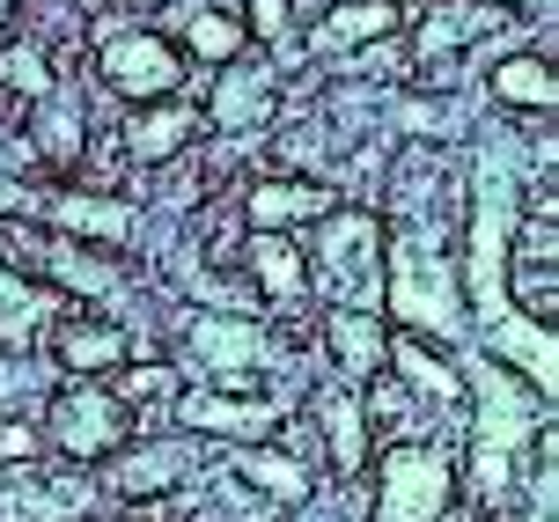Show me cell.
<instances>
[{
	"label": "cell",
	"mask_w": 559,
	"mask_h": 522,
	"mask_svg": "<svg viewBox=\"0 0 559 522\" xmlns=\"http://www.w3.org/2000/svg\"><path fill=\"white\" fill-rule=\"evenodd\" d=\"M251 29L258 37H287V0H251ZM243 29V37H251Z\"/></svg>",
	"instance_id": "cell-26"
},
{
	"label": "cell",
	"mask_w": 559,
	"mask_h": 522,
	"mask_svg": "<svg viewBox=\"0 0 559 522\" xmlns=\"http://www.w3.org/2000/svg\"><path fill=\"white\" fill-rule=\"evenodd\" d=\"M449 494H456V471H449L442 449H391L368 522H442Z\"/></svg>",
	"instance_id": "cell-3"
},
{
	"label": "cell",
	"mask_w": 559,
	"mask_h": 522,
	"mask_svg": "<svg viewBox=\"0 0 559 522\" xmlns=\"http://www.w3.org/2000/svg\"><path fill=\"white\" fill-rule=\"evenodd\" d=\"M29 147L45 155L52 169H74L82 163V147H88V110H82V96L74 88H45L37 96V126H29Z\"/></svg>",
	"instance_id": "cell-10"
},
{
	"label": "cell",
	"mask_w": 559,
	"mask_h": 522,
	"mask_svg": "<svg viewBox=\"0 0 559 522\" xmlns=\"http://www.w3.org/2000/svg\"><path fill=\"white\" fill-rule=\"evenodd\" d=\"M236 478H251V486H265L273 500H309V471L295 464V456H280V449H243L236 456Z\"/></svg>",
	"instance_id": "cell-20"
},
{
	"label": "cell",
	"mask_w": 559,
	"mask_h": 522,
	"mask_svg": "<svg viewBox=\"0 0 559 522\" xmlns=\"http://www.w3.org/2000/svg\"><path fill=\"white\" fill-rule=\"evenodd\" d=\"M397 29V8L391 0H338L324 15V37L332 45H368V37H391Z\"/></svg>",
	"instance_id": "cell-21"
},
{
	"label": "cell",
	"mask_w": 559,
	"mask_h": 522,
	"mask_svg": "<svg viewBox=\"0 0 559 522\" xmlns=\"http://www.w3.org/2000/svg\"><path fill=\"white\" fill-rule=\"evenodd\" d=\"M52 360L67 368V376H104V368H126L133 346H126V324L67 309V317L52 324Z\"/></svg>",
	"instance_id": "cell-6"
},
{
	"label": "cell",
	"mask_w": 559,
	"mask_h": 522,
	"mask_svg": "<svg viewBox=\"0 0 559 522\" xmlns=\"http://www.w3.org/2000/svg\"><path fill=\"white\" fill-rule=\"evenodd\" d=\"M192 339H199V354H206V368H214L222 383H236V376L258 368V331H228L222 317H199Z\"/></svg>",
	"instance_id": "cell-16"
},
{
	"label": "cell",
	"mask_w": 559,
	"mask_h": 522,
	"mask_svg": "<svg viewBox=\"0 0 559 522\" xmlns=\"http://www.w3.org/2000/svg\"><path fill=\"white\" fill-rule=\"evenodd\" d=\"M37 228H67V236H82L88 250H126L133 206H126V199H104V192H67V199H45V221H37Z\"/></svg>",
	"instance_id": "cell-8"
},
{
	"label": "cell",
	"mask_w": 559,
	"mask_h": 522,
	"mask_svg": "<svg viewBox=\"0 0 559 522\" xmlns=\"http://www.w3.org/2000/svg\"><path fill=\"white\" fill-rule=\"evenodd\" d=\"M185 45H192L199 59H243V23H228V15H214V8H199L192 23H185Z\"/></svg>",
	"instance_id": "cell-23"
},
{
	"label": "cell",
	"mask_w": 559,
	"mask_h": 522,
	"mask_svg": "<svg viewBox=\"0 0 559 522\" xmlns=\"http://www.w3.org/2000/svg\"><path fill=\"white\" fill-rule=\"evenodd\" d=\"M243 265H251V280L265 287V302H280V309H295L309 295L302 244H287V236H251V244H243Z\"/></svg>",
	"instance_id": "cell-12"
},
{
	"label": "cell",
	"mask_w": 559,
	"mask_h": 522,
	"mask_svg": "<svg viewBox=\"0 0 559 522\" xmlns=\"http://www.w3.org/2000/svg\"><path fill=\"white\" fill-rule=\"evenodd\" d=\"M96 74L126 96V104H163L169 88L185 82V59L169 37L155 29H104L96 37Z\"/></svg>",
	"instance_id": "cell-2"
},
{
	"label": "cell",
	"mask_w": 559,
	"mask_h": 522,
	"mask_svg": "<svg viewBox=\"0 0 559 522\" xmlns=\"http://www.w3.org/2000/svg\"><path fill=\"white\" fill-rule=\"evenodd\" d=\"M309 287H324L332 295V309H368V295H376V280H383V221L376 214H324V228H317V244H309L302 258Z\"/></svg>",
	"instance_id": "cell-1"
},
{
	"label": "cell",
	"mask_w": 559,
	"mask_h": 522,
	"mask_svg": "<svg viewBox=\"0 0 559 522\" xmlns=\"http://www.w3.org/2000/svg\"><path fill=\"white\" fill-rule=\"evenodd\" d=\"M338 214V192L332 185H295V177H265L243 192V221H251V236H280L287 221H324Z\"/></svg>",
	"instance_id": "cell-7"
},
{
	"label": "cell",
	"mask_w": 559,
	"mask_h": 522,
	"mask_svg": "<svg viewBox=\"0 0 559 522\" xmlns=\"http://www.w3.org/2000/svg\"><path fill=\"white\" fill-rule=\"evenodd\" d=\"M383 360H397V376H405L413 390H427V398H442V405L464 390V383H456V368H442V354H435V346H419L413 331H405V339H391V346H383Z\"/></svg>",
	"instance_id": "cell-18"
},
{
	"label": "cell",
	"mask_w": 559,
	"mask_h": 522,
	"mask_svg": "<svg viewBox=\"0 0 559 522\" xmlns=\"http://www.w3.org/2000/svg\"><path fill=\"white\" fill-rule=\"evenodd\" d=\"M324 339H332V354H338L346 376H376V368H383V331H376L368 309H332V317H324Z\"/></svg>",
	"instance_id": "cell-15"
},
{
	"label": "cell",
	"mask_w": 559,
	"mask_h": 522,
	"mask_svg": "<svg viewBox=\"0 0 559 522\" xmlns=\"http://www.w3.org/2000/svg\"><path fill=\"white\" fill-rule=\"evenodd\" d=\"M199 133L192 104H177V96H163V104H147L140 118H126L118 126V147L133 155V163H169V155H185Z\"/></svg>",
	"instance_id": "cell-9"
},
{
	"label": "cell",
	"mask_w": 559,
	"mask_h": 522,
	"mask_svg": "<svg viewBox=\"0 0 559 522\" xmlns=\"http://www.w3.org/2000/svg\"><path fill=\"white\" fill-rule=\"evenodd\" d=\"M317 419H324V435H332V464L338 471H361V456H368V413H361V398L332 390V398L317 405Z\"/></svg>",
	"instance_id": "cell-17"
},
{
	"label": "cell",
	"mask_w": 559,
	"mask_h": 522,
	"mask_svg": "<svg viewBox=\"0 0 559 522\" xmlns=\"http://www.w3.org/2000/svg\"><path fill=\"white\" fill-rule=\"evenodd\" d=\"M169 390H177V368H169V360H140V368L126 360V376H118L111 398L118 405H163Z\"/></svg>",
	"instance_id": "cell-24"
},
{
	"label": "cell",
	"mask_w": 559,
	"mask_h": 522,
	"mask_svg": "<svg viewBox=\"0 0 559 522\" xmlns=\"http://www.w3.org/2000/svg\"><path fill=\"white\" fill-rule=\"evenodd\" d=\"M493 96L501 104H523V110H552V67L537 52H515L493 67Z\"/></svg>",
	"instance_id": "cell-19"
},
{
	"label": "cell",
	"mask_w": 559,
	"mask_h": 522,
	"mask_svg": "<svg viewBox=\"0 0 559 522\" xmlns=\"http://www.w3.org/2000/svg\"><path fill=\"white\" fill-rule=\"evenodd\" d=\"M185 427H199V435H251V441H265L280 427V405H236V398H222V390H206V398H192L185 405Z\"/></svg>",
	"instance_id": "cell-14"
},
{
	"label": "cell",
	"mask_w": 559,
	"mask_h": 522,
	"mask_svg": "<svg viewBox=\"0 0 559 522\" xmlns=\"http://www.w3.org/2000/svg\"><path fill=\"white\" fill-rule=\"evenodd\" d=\"M29 456H37V435L23 419H0V464H29Z\"/></svg>",
	"instance_id": "cell-25"
},
{
	"label": "cell",
	"mask_w": 559,
	"mask_h": 522,
	"mask_svg": "<svg viewBox=\"0 0 559 522\" xmlns=\"http://www.w3.org/2000/svg\"><path fill=\"white\" fill-rule=\"evenodd\" d=\"M273 67H243V74H228L222 96H214V126H228V133H258V126H273Z\"/></svg>",
	"instance_id": "cell-13"
},
{
	"label": "cell",
	"mask_w": 559,
	"mask_h": 522,
	"mask_svg": "<svg viewBox=\"0 0 559 522\" xmlns=\"http://www.w3.org/2000/svg\"><path fill=\"white\" fill-rule=\"evenodd\" d=\"M52 435L67 456H118L126 449V405L96 383H74V390H59V405H52Z\"/></svg>",
	"instance_id": "cell-4"
},
{
	"label": "cell",
	"mask_w": 559,
	"mask_h": 522,
	"mask_svg": "<svg viewBox=\"0 0 559 522\" xmlns=\"http://www.w3.org/2000/svg\"><path fill=\"white\" fill-rule=\"evenodd\" d=\"M0 88H15V96H45L52 88V67H45V52L29 37H0Z\"/></svg>",
	"instance_id": "cell-22"
},
{
	"label": "cell",
	"mask_w": 559,
	"mask_h": 522,
	"mask_svg": "<svg viewBox=\"0 0 559 522\" xmlns=\"http://www.w3.org/2000/svg\"><path fill=\"white\" fill-rule=\"evenodd\" d=\"M185 471H192V441H147V449H118L111 486L126 500H147V494H163V486H177Z\"/></svg>",
	"instance_id": "cell-11"
},
{
	"label": "cell",
	"mask_w": 559,
	"mask_h": 522,
	"mask_svg": "<svg viewBox=\"0 0 559 522\" xmlns=\"http://www.w3.org/2000/svg\"><path fill=\"white\" fill-rule=\"evenodd\" d=\"M391 295H397V317H405V324L435 331V339L456 331V295H449V280L435 273V244H419V258L405 244L391 250Z\"/></svg>",
	"instance_id": "cell-5"
}]
</instances>
